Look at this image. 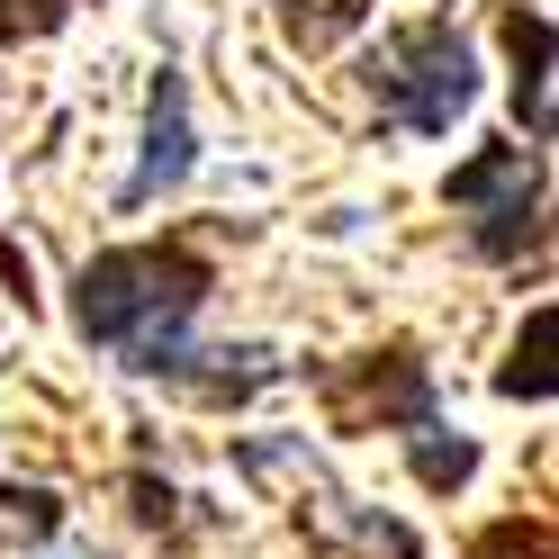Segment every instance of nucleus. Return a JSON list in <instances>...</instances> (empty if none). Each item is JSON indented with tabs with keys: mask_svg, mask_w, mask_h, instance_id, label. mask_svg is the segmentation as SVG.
Segmentation results:
<instances>
[{
	"mask_svg": "<svg viewBox=\"0 0 559 559\" xmlns=\"http://www.w3.org/2000/svg\"><path fill=\"white\" fill-rule=\"evenodd\" d=\"M199 307H207V271L190 253H154V243L99 253L73 280V325L91 343H118L127 370H190V317Z\"/></svg>",
	"mask_w": 559,
	"mask_h": 559,
	"instance_id": "obj_1",
	"label": "nucleus"
},
{
	"mask_svg": "<svg viewBox=\"0 0 559 559\" xmlns=\"http://www.w3.org/2000/svg\"><path fill=\"white\" fill-rule=\"evenodd\" d=\"M370 82H379V99H389V118H397V127H415V135H442L451 118L469 109V91H478L469 46L451 37V27H406Z\"/></svg>",
	"mask_w": 559,
	"mask_h": 559,
	"instance_id": "obj_2",
	"label": "nucleus"
},
{
	"mask_svg": "<svg viewBox=\"0 0 559 559\" xmlns=\"http://www.w3.org/2000/svg\"><path fill=\"white\" fill-rule=\"evenodd\" d=\"M451 207H469V217H478V226H469L478 253H514L523 226H533V207H542L523 145H487V154H469L461 171H451Z\"/></svg>",
	"mask_w": 559,
	"mask_h": 559,
	"instance_id": "obj_3",
	"label": "nucleus"
},
{
	"mask_svg": "<svg viewBox=\"0 0 559 559\" xmlns=\"http://www.w3.org/2000/svg\"><path fill=\"white\" fill-rule=\"evenodd\" d=\"M181 171H190V118H181V82H154V135H145V171H135V181H127V207L135 199H154L163 181H181Z\"/></svg>",
	"mask_w": 559,
	"mask_h": 559,
	"instance_id": "obj_4",
	"label": "nucleus"
},
{
	"mask_svg": "<svg viewBox=\"0 0 559 559\" xmlns=\"http://www.w3.org/2000/svg\"><path fill=\"white\" fill-rule=\"evenodd\" d=\"M506 46H514V99H523V127L550 135V19L514 10V19H506Z\"/></svg>",
	"mask_w": 559,
	"mask_h": 559,
	"instance_id": "obj_5",
	"label": "nucleus"
},
{
	"mask_svg": "<svg viewBox=\"0 0 559 559\" xmlns=\"http://www.w3.org/2000/svg\"><path fill=\"white\" fill-rule=\"evenodd\" d=\"M550 307H542V317L533 325H523V343H514V370H506V397H550Z\"/></svg>",
	"mask_w": 559,
	"mask_h": 559,
	"instance_id": "obj_6",
	"label": "nucleus"
},
{
	"mask_svg": "<svg viewBox=\"0 0 559 559\" xmlns=\"http://www.w3.org/2000/svg\"><path fill=\"white\" fill-rule=\"evenodd\" d=\"M73 0H0V27H19V37H37V27H55Z\"/></svg>",
	"mask_w": 559,
	"mask_h": 559,
	"instance_id": "obj_7",
	"label": "nucleus"
}]
</instances>
